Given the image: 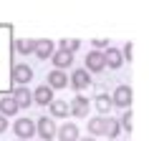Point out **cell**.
<instances>
[{
    "label": "cell",
    "mask_w": 149,
    "mask_h": 141,
    "mask_svg": "<svg viewBox=\"0 0 149 141\" xmlns=\"http://www.w3.org/2000/svg\"><path fill=\"white\" fill-rule=\"evenodd\" d=\"M13 48H15L18 55H31V53H36V38H15Z\"/></svg>",
    "instance_id": "9a60e30c"
},
{
    "label": "cell",
    "mask_w": 149,
    "mask_h": 141,
    "mask_svg": "<svg viewBox=\"0 0 149 141\" xmlns=\"http://www.w3.org/2000/svg\"><path fill=\"white\" fill-rule=\"evenodd\" d=\"M104 61H106V66H109L111 70H119L121 66H124V55H121V50L114 46H109L106 50H104Z\"/></svg>",
    "instance_id": "8fae6325"
},
{
    "label": "cell",
    "mask_w": 149,
    "mask_h": 141,
    "mask_svg": "<svg viewBox=\"0 0 149 141\" xmlns=\"http://www.w3.org/2000/svg\"><path fill=\"white\" fill-rule=\"evenodd\" d=\"M68 81H71V83H68L71 88H76V91H86V88L91 86V73H88L86 68H76L68 76Z\"/></svg>",
    "instance_id": "5b68a950"
},
{
    "label": "cell",
    "mask_w": 149,
    "mask_h": 141,
    "mask_svg": "<svg viewBox=\"0 0 149 141\" xmlns=\"http://www.w3.org/2000/svg\"><path fill=\"white\" fill-rule=\"evenodd\" d=\"M10 81H13V88L28 86L33 81V68L28 63H13V68H10Z\"/></svg>",
    "instance_id": "6da1fadb"
},
{
    "label": "cell",
    "mask_w": 149,
    "mask_h": 141,
    "mask_svg": "<svg viewBox=\"0 0 149 141\" xmlns=\"http://www.w3.org/2000/svg\"><path fill=\"white\" fill-rule=\"evenodd\" d=\"M79 141H96V139H88V136H86V139H79Z\"/></svg>",
    "instance_id": "484cf974"
},
{
    "label": "cell",
    "mask_w": 149,
    "mask_h": 141,
    "mask_svg": "<svg viewBox=\"0 0 149 141\" xmlns=\"http://www.w3.org/2000/svg\"><path fill=\"white\" fill-rule=\"evenodd\" d=\"M88 133H91V136H104V133H106V116L88 118Z\"/></svg>",
    "instance_id": "ac0fdd59"
},
{
    "label": "cell",
    "mask_w": 149,
    "mask_h": 141,
    "mask_svg": "<svg viewBox=\"0 0 149 141\" xmlns=\"http://www.w3.org/2000/svg\"><path fill=\"white\" fill-rule=\"evenodd\" d=\"M51 63H53L56 70H66V68H71V63H73V53L56 48V53H53V58H51Z\"/></svg>",
    "instance_id": "7c38bea8"
},
{
    "label": "cell",
    "mask_w": 149,
    "mask_h": 141,
    "mask_svg": "<svg viewBox=\"0 0 149 141\" xmlns=\"http://www.w3.org/2000/svg\"><path fill=\"white\" fill-rule=\"evenodd\" d=\"M36 133H38L43 141H51L56 139V133H58V126H56V118H48V116H40L36 121Z\"/></svg>",
    "instance_id": "7a4b0ae2"
},
{
    "label": "cell",
    "mask_w": 149,
    "mask_h": 141,
    "mask_svg": "<svg viewBox=\"0 0 149 141\" xmlns=\"http://www.w3.org/2000/svg\"><path fill=\"white\" fill-rule=\"evenodd\" d=\"M68 109H71V116H73V118H86L88 116V98L79 93L73 101L68 103Z\"/></svg>",
    "instance_id": "9c48e42d"
},
{
    "label": "cell",
    "mask_w": 149,
    "mask_h": 141,
    "mask_svg": "<svg viewBox=\"0 0 149 141\" xmlns=\"http://www.w3.org/2000/svg\"><path fill=\"white\" fill-rule=\"evenodd\" d=\"M106 48H109V40L106 38H96L94 40V50H106Z\"/></svg>",
    "instance_id": "cb8c5ba5"
},
{
    "label": "cell",
    "mask_w": 149,
    "mask_h": 141,
    "mask_svg": "<svg viewBox=\"0 0 149 141\" xmlns=\"http://www.w3.org/2000/svg\"><path fill=\"white\" fill-rule=\"evenodd\" d=\"M56 53V43L51 38H38L36 40V58H40V61H51Z\"/></svg>",
    "instance_id": "8992f818"
},
{
    "label": "cell",
    "mask_w": 149,
    "mask_h": 141,
    "mask_svg": "<svg viewBox=\"0 0 149 141\" xmlns=\"http://www.w3.org/2000/svg\"><path fill=\"white\" fill-rule=\"evenodd\" d=\"M13 131H15L18 141H31L36 136V121L33 118H18L13 124Z\"/></svg>",
    "instance_id": "277c9868"
},
{
    "label": "cell",
    "mask_w": 149,
    "mask_h": 141,
    "mask_svg": "<svg viewBox=\"0 0 149 141\" xmlns=\"http://www.w3.org/2000/svg\"><path fill=\"white\" fill-rule=\"evenodd\" d=\"M58 48H61V50H68V53H76V50H79L81 48V40H76V38H61L58 40Z\"/></svg>",
    "instance_id": "44dd1931"
},
{
    "label": "cell",
    "mask_w": 149,
    "mask_h": 141,
    "mask_svg": "<svg viewBox=\"0 0 149 141\" xmlns=\"http://www.w3.org/2000/svg\"><path fill=\"white\" fill-rule=\"evenodd\" d=\"M94 106H96V111L101 113V116H106L111 109H114V101H111V96H106V93H99L94 98Z\"/></svg>",
    "instance_id": "d6986e66"
},
{
    "label": "cell",
    "mask_w": 149,
    "mask_h": 141,
    "mask_svg": "<svg viewBox=\"0 0 149 141\" xmlns=\"http://www.w3.org/2000/svg\"><path fill=\"white\" fill-rule=\"evenodd\" d=\"M48 111H51V118H68V113H71L68 103L63 101V98H56V101L48 106Z\"/></svg>",
    "instance_id": "e0dca14e"
},
{
    "label": "cell",
    "mask_w": 149,
    "mask_h": 141,
    "mask_svg": "<svg viewBox=\"0 0 149 141\" xmlns=\"http://www.w3.org/2000/svg\"><path fill=\"white\" fill-rule=\"evenodd\" d=\"M53 101H56V96H53V88L48 86V83H43V86H38L33 91V103H38V106H51Z\"/></svg>",
    "instance_id": "ba28073f"
},
{
    "label": "cell",
    "mask_w": 149,
    "mask_h": 141,
    "mask_svg": "<svg viewBox=\"0 0 149 141\" xmlns=\"http://www.w3.org/2000/svg\"><path fill=\"white\" fill-rule=\"evenodd\" d=\"M10 96L15 98V103L20 106V109H31V103H33V91H28V86L10 88Z\"/></svg>",
    "instance_id": "30bf717a"
},
{
    "label": "cell",
    "mask_w": 149,
    "mask_h": 141,
    "mask_svg": "<svg viewBox=\"0 0 149 141\" xmlns=\"http://www.w3.org/2000/svg\"><path fill=\"white\" fill-rule=\"evenodd\" d=\"M119 126H121V129H124L126 133H132V109H129V111H124V113L119 116Z\"/></svg>",
    "instance_id": "7402d4cb"
},
{
    "label": "cell",
    "mask_w": 149,
    "mask_h": 141,
    "mask_svg": "<svg viewBox=\"0 0 149 141\" xmlns=\"http://www.w3.org/2000/svg\"><path fill=\"white\" fill-rule=\"evenodd\" d=\"M121 55H124V61H132V55H134V46H132V43H124Z\"/></svg>",
    "instance_id": "603a6c76"
},
{
    "label": "cell",
    "mask_w": 149,
    "mask_h": 141,
    "mask_svg": "<svg viewBox=\"0 0 149 141\" xmlns=\"http://www.w3.org/2000/svg\"><path fill=\"white\" fill-rule=\"evenodd\" d=\"M5 129H8V118H5V116H0V133L5 131Z\"/></svg>",
    "instance_id": "d4e9b609"
},
{
    "label": "cell",
    "mask_w": 149,
    "mask_h": 141,
    "mask_svg": "<svg viewBox=\"0 0 149 141\" xmlns=\"http://www.w3.org/2000/svg\"><path fill=\"white\" fill-rule=\"evenodd\" d=\"M46 78H48V86L53 88V91H58V88H66V86L71 83V81H68V73H66V70H56V68L48 73Z\"/></svg>",
    "instance_id": "5bb4252c"
},
{
    "label": "cell",
    "mask_w": 149,
    "mask_h": 141,
    "mask_svg": "<svg viewBox=\"0 0 149 141\" xmlns=\"http://www.w3.org/2000/svg\"><path fill=\"white\" fill-rule=\"evenodd\" d=\"M132 86H126V83H121V86L114 88V93H111V101H114V106H119V109L129 111L132 109Z\"/></svg>",
    "instance_id": "3957f363"
},
{
    "label": "cell",
    "mask_w": 149,
    "mask_h": 141,
    "mask_svg": "<svg viewBox=\"0 0 149 141\" xmlns=\"http://www.w3.org/2000/svg\"><path fill=\"white\" fill-rule=\"evenodd\" d=\"M84 68H86L88 73H101V70L106 68L104 53H101V50H88V55H86V66H84Z\"/></svg>",
    "instance_id": "52a82bcc"
},
{
    "label": "cell",
    "mask_w": 149,
    "mask_h": 141,
    "mask_svg": "<svg viewBox=\"0 0 149 141\" xmlns=\"http://www.w3.org/2000/svg\"><path fill=\"white\" fill-rule=\"evenodd\" d=\"M119 131H121V126H119V118L106 116V133H104V136H109V139H116Z\"/></svg>",
    "instance_id": "ffe728a7"
},
{
    "label": "cell",
    "mask_w": 149,
    "mask_h": 141,
    "mask_svg": "<svg viewBox=\"0 0 149 141\" xmlns=\"http://www.w3.org/2000/svg\"><path fill=\"white\" fill-rule=\"evenodd\" d=\"M18 111H20V106H18L15 103V98H13V96H5V98H0V116H5V118H13L18 113Z\"/></svg>",
    "instance_id": "2e32d148"
},
{
    "label": "cell",
    "mask_w": 149,
    "mask_h": 141,
    "mask_svg": "<svg viewBox=\"0 0 149 141\" xmlns=\"http://www.w3.org/2000/svg\"><path fill=\"white\" fill-rule=\"evenodd\" d=\"M58 141H79V126L73 121H66L63 126H58V133H56Z\"/></svg>",
    "instance_id": "4fadbf2b"
}]
</instances>
